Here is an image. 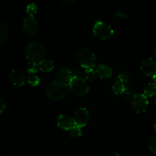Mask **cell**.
Listing matches in <instances>:
<instances>
[{
    "instance_id": "52a82bcc",
    "label": "cell",
    "mask_w": 156,
    "mask_h": 156,
    "mask_svg": "<svg viewBox=\"0 0 156 156\" xmlns=\"http://www.w3.org/2000/svg\"><path fill=\"white\" fill-rule=\"evenodd\" d=\"M132 108L138 114L145 112L149 105V101L144 94H136L132 99Z\"/></svg>"
},
{
    "instance_id": "9a60e30c",
    "label": "cell",
    "mask_w": 156,
    "mask_h": 156,
    "mask_svg": "<svg viewBox=\"0 0 156 156\" xmlns=\"http://www.w3.org/2000/svg\"><path fill=\"white\" fill-rule=\"evenodd\" d=\"M9 38V30L4 21L0 23V44L3 45L5 44Z\"/></svg>"
},
{
    "instance_id": "9c48e42d",
    "label": "cell",
    "mask_w": 156,
    "mask_h": 156,
    "mask_svg": "<svg viewBox=\"0 0 156 156\" xmlns=\"http://www.w3.org/2000/svg\"><path fill=\"white\" fill-rule=\"evenodd\" d=\"M140 69L146 76H153L156 74V62L152 58H146L142 61Z\"/></svg>"
},
{
    "instance_id": "f1b7e54d",
    "label": "cell",
    "mask_w": 156,
    "mask_h": 156,
    "mask_svg": "<svg viewBox=\"0 0 156 156\" xmlns=\"http://www.w3.org/2000/svg\"><path fill=\"white\" fill-rule=\"evenodd\" d=\"M152 79H153V81L155 82V83L156 84V74H155L153 76H152Z\"/></svg>"
},
{
    "instance_id": "603a6c76",
    "label": "cell",
    "mask_w": 156,
    "mask_h": 156,
    "mask_svg": "<svg viewBox=\"0 0 156 156\" xmlns=\"http://www.w3.org/2000/svg\"><path fill=\"white\" fill-rule=\"evenodd\" d=\"M37 12V5H35L34 3L29 4L26 7V13L27 14L28 16L34 17V15H36Z\"/></svg>"
},
{
    "instance_id": "ba28073f",
    "label": "cell",
    "mask_w": 156,
    "mask_h": 156,
    "mask_svg": "<svg viewBox=\"0 0 156 156\" xmlns=\"http://www.w3.org/2000/svg\"><path fill=\"white\" fill-rule=\"evenodd\" d=\"M39 28V23L35 19L34 17L27 16L23 21L22 29L26 34L34 36L38 33Z\"/></svg>"
},
{
    "instance_id": "8fae6325",
    "label": "cell",
    "mask_w": 156,
    "mask_h": 156,
    "mask_svg": "<svg viewBox=\"0 0 156 156\" xmlns=\"http://www.w3.org/2000/svg\"><path fill=\"white\" fill-rule=\"evenodd\" d=\"M56 123H57L58 127L63 130H70L72 127L74 126L73 118L66 114H60L58 117Z\"/></svg>"
},
{
    "instance_id": "8992f818",
    "label": "cell",
    "mask_w": 156,
    "mask_h": 156,
    "mask_svg": "<svg viewBox=\"0 0 156 156\" xmlns=\"http://www.w3.org/2000/svg\"><path fill=\"white\" fill-rule=\"evenodd\" d=\"M73 123L76 126L82 128L85 126L90 121V113L85 108H79L73 114Z\"/></svg>"
},
{
    "instance_id": "44dd1931",
    "label": "cell",
    "mask_w": 156,
    "mask_h": 156,
    "mask_svg": "<svg viewBox=\"0 0 156 156\" xmlns=\"http://www.w3.org/2000/svg\"><path fill=\"white\" fill-rule=\"evenodd\" d=\"M39 66H38V62H29L28 65L27 66V72L31 75H35L39 71Z\"/></svg>"
},
{
    "instance_id": "7c38bea8",
    "label": "cell",
    "mask_w": 156,
    "mask_h": 156,
    "mask_svg": "<svg viewBox=\"0 0 156 156\" xmlns=\"http://www.w3.org/2000/svg\"><path fill=\"white\" fill-rule=\"evenodd\" d=\"M96 73L102 79H108L112 76L113 70L109 66L100 63L96 66Z\"/></svg>"
},
{
    "instance_id": "cb8c5ba5",
    "label": "cell",
    "mask_w": 156,
    "mask_h": 156,
    "mask_svg": "<svg viewBox=\"0 0 156 156\" xmlns=\"http://www.w3.org/2000/svg\"><path fill=\"white\" fill-rule=\"evenodd\" d=\"M148 147L151 152L156 154V136L149 139L148 142Z\"/></svg>"
},
{
    "instance_id": "6da1fadb",
    "label": "cell",
    "mask_w": 156,
    "mask_h": 156,
    "mask_svg": "<svg viewBox=\"0 0 156 156\" xmlns=\"http://www.w3.org/2000/svg\"><path fill=\"white\" fill-rule=\"evenodd\" d=\"M69 84L60 79H54L49 83L46 89V94L49 99L59 101L66 98L69 93Z\"/></svg>"
},
{
    "instance_id": "30bf717a",
    "label": "cell",
    "mask_w": 156,
    "mask_h": 156,
    "mask_svg": "<svg viewBox=\"0 0 156 156\" xmlns=\"http://www.w3.org/2000/svg\"><path fill=\"white\" fill-rule=\"evenodd\" d=\"M9 78L10 82L13 84L15 86L21 87L24 85L25 82L27 81L25 76L24 73L18 69H12L9 73Z\"/></svg>"
},
{
    "instance_id": "d6986e66",
    "label": "cell",
    "mask_w": 156,
    "mask_h": 156,
    "mask_svg": "<svg viewBox=\"0 0 156 156\" xmlns=\"http://www.w3.org/2000/svg\"><path fill=\"white\" fill-rule=\"evenodd\" d=\"M96 71L94 69H86L85 70V76L86 82H93L96 78Z\"/></svg>"
},
{
    "instance_id": "83f0119b",
    "label": "cell",
    "mask_w": 156,
    "mask_h": 156,
    "mask_svg": "<svg viewBox=\"0 0 156 156\" xmlns=\"http://www.w3.org/2000/svg\"><path fill=\"white\" fill-rule=\"evenodd\" d=\"M107 156H120L119 155L118 153H117V152H111V153L108 154Z\"/></svg>"
},
{
    "instance_id": "5b68a950",
    "label": "cell",
    "mask_w": 156,
    "mask_h": 156,
    "mask_svg": "<svg viewBox=\"0 0 156 156\" xmlns=\"http://www.w3.org/2000/svg\"><path fill=\"white\" fill-rule=\"evenodd\" d=\"M93 34L101 40L110 39L114 34V30L111 25L101 21H97L93 27Z\"/></svg>"
},
{
    "instance_id": "484cf974",
    "label": "cell",
    "mask_w": 156,
    "mask_h": 156,
    "mask_svg": "<svg viewBox=\"0 0 156 156\" xmlns=\"http://www.w3.org/2000/svg\"><path fill=\"white\" fill-rule=\"evenodd\" d=\"M117 17H118L119 18H121V19H125V18H126L127 15H126L124 12H119L117 13Z\"/></svg>"
},
{
    "instance_id": "4fadbf2b",
    "label": "cell",
    "mask_w": 156,
    "mask_h": 156,
    "mask_svg": "<svg viewBox=\"0 0 156 156\" xmlns=\"http://www.w3.org/2000/svg\"><path fill=\"white\" fill-rule=\"evenodd\" d=\"M56 75H57L60 80L63 81L67 84L69 83V82L73 77V73L67 68L59 69L56 72Z\"/></svg>"
},
{
    "instance_id": "4dcf8cb0",
    "label": "cell",
    "mask_w": 156,
    "mask_h": 156,
    "mask_svg": "<svg viewBox=\"0 0 156 156\" xmlns=\"http://www.w3.org/2000/svg\"><path fill=\"white\" fill-rule=\"evenodd\" d=\"M154 56H155V59H156V48H155V52H154Z\"/></svg>"
},
{
    "instance_id": "277c9868",
    "label": "cell",
    "mask_w": 156,
    "mask_h": 156,
    "mask_svg": "<svg viewBox=\"0 0 156 156\" xmlns=\"http://www.w3.org/2000/svg\"><path fill=\"white\" fill-rule=\"evenodd\" d=\"M69 87L70 91L78 97H82L89 91V86L85 79L79 76H73L69 83Z\"/></svg>"
},
{
    "instance_id": "4316f807",
    "label": "cell",
    "mask_w": 156,
    "mask_h": 156,
    "mask_svg": "<svg viewBox=\"0 0 156 156\" xmlns=\"http://www.w3.org/2000/svg\"><path fill=\"white\" fill-rule=\"evenodd\" d=\"M62 2H63V3H65V4H71V3H74L75 2V1L74 0H70V1H68V0H67V1H66V0H62Z\"/></svg>"
},
{
    "instance_id": "3957f363",
    "label": "cell",
    "mask_w": 156,
    "mask_h": 156,
    "mask_svg": "<svg viewBox=\"0 0 156 156\" xmlns=\"http://www.w3.org/2000/svg\"><path fill=\"white\" fill-rule=\"evenodd\" d=\"M76 60L82 67L86 69H94L96 63V56L88 49H82L76 54Z\"/></svg>"
},
{
    "instance_id": "2e32d148",
    "label": "cell",
    "mask_w": 156,
    "mask_h": 156,
    "mask_svg": "<svg viewBox=\"0 0 156 156\" xmlns=\"http://www.w3.org/2000/svg\"><path fill=\"white\" fill-rule=\"evenodd\" d=\"M112 91L116 94H123L126 91V87L122 82L116 81L112 85Z\"/></svg>"
},
{
    "instance_id": "d4e9b609",
    "label": "cell",
    "mask_w": 156,
    "mask_h": 156,
    "mask_svg": "<svg viewBox=\"0 0 156 156\" xmlns=\"http://www.w3.org/2000/svg\"><path fill=\"white\" fill-rule=\"evenodd\" d=\"M0 107H1V108H0V114H2L4 112V111L6 108V104L3 98H1V100H0Z\"/></svg>"
},
{
    "instance_id": "ffe728a7",
    "label": "cell",
    "mask_w": 156,
    "mask_h": 156,
    "mask_svg": "<svg viewBox=\"0 0 156 156\" xmlns=\"http://www.w3.org/2000/svg\"><path fill=\"white\" fill-rule=\"evenodd\" d=\"M82 131L80 127L76 126H73L72 129L69 130V136L73 139H79L82 136Z\"/></svg>"
},
{
    "instance_id": "1f68e13d",
    "label": "cell",
    "mask_w": 156,
    "mask_h": 156,
    "mask_svg": "<svg viewBox=\"0 0 156 156\" xmlns=\"http://www.w3.org/2000/svg\"><path fill=\"white\" fill-rule=\"evenodd\" d=\"M155 105H156V99H155Z\"/></svg>"
},
{
    "instance_id": "f546056e",
    "label": "cell",
    "mask_w": 156,
    "mask_h": 156,
    "mask_svg": "<svg viewBox=\"0 0 156 156\" xmlns=\"http://www.w3.org/2000/svg\"><path fill=\"white\" fill-rule=\"evenodd\" d=\"M154 127H155V129L156 130V118L155 120V123H154Z\"/></svg>"
},
{
    "instance_id": "e0dca14e",
    "label": "cell",
    "mask_w": 156,
    "mask_h": 156,
    "mask_svg": "<svg viewBox=\"0 0 156 156\" xmlns=\"http://www.w3.org/2000/svg\"><path fill=\"white\" fill-rule=\"evenodd\" d=\"M143 94L146 97H152L156 94V84L155 83H149L144 88Z\"/></svg>"
},
{
    "instance_id": "7402d4cb",
    "label": "cell",
    "mask_w": 156,
    "mask_h": 156,
    "mask_svg": "<svg viewBox=\"0 0 156 156\" xmlns=\"http://www.w3.org/2000/svg\"><path fill=\"white\" fill-rule=\"evenodd\" d=\"M27 82L30 86L35 87L39 85L41 80H40V78L37 76H36V75H30L27 79Z\"/></svg>"
},
{
    "instance_id": "7a4b0ae2",
    "label": "cell",
    "mask_w": 156,
    "mask_h": 156,
    "mask_svg": "<svg viewBox=\"0 0 156 156\" xmlns=\"http://www.w3.org/2000/svg\"><path fill=\"white\" fill-rule=\"evenodd\" d=\"M26 57L30 62H39L44 59L46 48L44 44L38 41H33L27 44L24 49Z\"/></svg>"
},
{
    "instance_id": "5bb4252c",
    "label": "cell",
    "mask_w": 156,
    "mask_h": 156,
    "mask_svg": "<svg viewBox=\"0 0 156 156\" xmlns=\"http://www.w3.org/2000/svg\"><path fill=\"white\" fill-rule=\"evenodd\" d=\"M40 71L44 72V73H49L51 72L54 69L53 62L51 59H44L38 62Z\"/></svg>"
},
{
    "instance_id": "ac0fdd59",
    "label": "cell",
    "mask_w": 156,
    "mask_h": 156,
    "mask_svg": "<svg viewBox=\"0 0 156 156\" xmlns=\"http://www.w3.org/2000/svg\"><path fill=\"white\" fill-rule=\"evenodd\" d=\"M130 78L131 76L129 73H126V72H120L118 76H117V81H119V82H122L125 85H126L129 82Z\"/></svg>"
}]
</instances>
